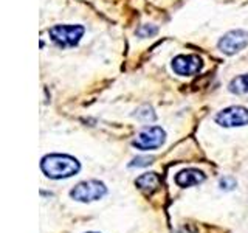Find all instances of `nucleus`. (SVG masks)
Returning a JSON list of instances; mask_svg holds the SVG:
<instances>
[{
  "label": "nucleus",
  "instance_id": "f257e3e1",
  "mask_svg": "<svg viewBox=\"0 0 248 233\" xmlns=\"http://www.w3.org/2000/svg\"><path fill=\"white\" fill-rule=\"evenodd\" d=\"M41 168L46 177L65 179L75 176L81 169L79 162L67 154H48L41 162Z\"/></svg>",
  "mask_w": 248,
  "mask_h": 233
},
{
  "label": "nucleus",
  "instance_id": "f03ea898",
  "mask_svg": "<svg viewBox=\"0 0 248 233\" xmlns=\"http://www.w3.org/2000/svg\"><path fill=\"white\" fill-rule=\"evenodd\" d=\"M85 33L82 25H54L48 30L51 41L61 49H68L79 44Z\"/></svg>",
  "mask_w": 248,
  "mask_h": 233
},
{
  "label": "nucleus",
  "instance_id": "7ed1b4c3",
  "mask_svg": "<svg viewBox=\"0 0 248 233\" xmlns=\"http://www.w3.org/2000/svg\"><path fill=\"white\" fill-rule=\"evenodd\" d=\"M107 188L103 182L99 181H87L78 183L75 188L70 191V196L79 202H93L104 198Z\"/></svg>",
  "mask_w": 248,
  "mask_h": 233
},
{
  "label": "nucleus",
  "instance_id": "20e7f679",
  "mask_svg": "<svg viewBox=\"0 0 248 233\" xmlns=\"http://www.w3.org/2000/svg\"><path fill=\"white\" fill-rule=\"evenodd\" d=\"M166 140V132L158 126H149L138 132L137 138L134 140V145L141 151L157 150Z\"/></svg>",
  "mask_w": 248,
  "mask_h": 233
},
{
  "label": "nucleus",
  "instance_id": "39448f33",
  "mask_svg": "<svg viewBox=\"0 0 248 233\" xmlns=\"http://www.w3.org/2000/svg\"><path fill=\"white\" fill-rule=\"evenodd\" d=\"M248 45V33L244 30H232V31H228L227 34H223L220 37L219 44V50L225 54H236L239 51H242L245 47Z\"/></svg>",
  "mask_w": 248,
  "mask_h": 233
},
{
  "label": "nucleus",
  "instance_id": "423d86ee",
  "mask_svg": "<svg viewBox=\"0 0 248 233\" xmlns=\"http://www.w3.org/2000/svg\"><path fill=\"white\" fill-rule=\"evenodd\" d=\"M216 121L223 128H239L248 124V109L244 106H231L216 115Z\"/></svg>",
  "mask_w": 248,
  "mask_h": 233
},
{
  "label": "nucleus",
  "instance_id": "0eeeda50",
  "mask_svg": "<svg viewBox=\"0 0 248 233\" xmlns=\"http://www.w3.org/2000/svg\"><path fill=\"white\" fill-rule=\"evenodd\" d=\"M202 58L197 54H178L172 59V70L180 76H191L202 70Z\"/></svg>",
  "mask_w": 248,
  "mask_h": 233
},
{
  "label": "nucleus",
  "instance_id": "6e6552de",
  "mask_svg": "<svg viewBox=\"0 0 248 233\" xmlns=\"http://www.w3.org/2000/svg\"><path fill=\"white\" fill-rule=\"evenodd\" d=\"M205 181V174L202 173L199 169H194V168H189V169H183L180 171L177 176H175V183L178 186H192V185H199Z\"/></svg>",
  "mask_w": 248,
  "mask_h": 233
},
{
  "label": "nucleus",
  "instance_id": "1a4fd4ad",
  "mask_svg": "<svg viewBox=\"0 0 248 233\" xmlns=\"http://www.w3.org/2000/svg\"><path fill=\"white\" fill-rule=\"evenodd\" d=\"M137 186L141 191H144L146 194H152L154 191H157L160 188V177L157 173H146L143 176H140L135 181Z\"/></svg>",
  "mask_w": 248,
  "mask_h": 233
},
{
  "label": "nucleus",
  "instance_id": "9d476101",
  "mask_svg": "<svg viewBox=\"0 0 248 233\" xmlns=\"http://www.w3.org/2000/svg\"><path fill=\"white\" fill-rule=\"evenodd\" d=\"M230 92L231 93H237V95H242V93H248V75H240L234 78L230 83Z\"/></svg>",
  "mask_w": 248,
  "mask_h": 233
},
{
  "label": "nucleus",
  "instance_id": "9b49d317",
  "mask_svg": "<svg viewBox=\"0 0 248 233\" xmlns=\"http://www.w3.org/2000/svg\"><path fill=\"white\" fill-rule=\"evenodd\" d=\"M152 160H154V157H151V155H140V157H135L129 163V166H132V168H134V166H137V168L147 166V165H151Z\"/></svg>",
  "mask_w": 248,
  "mask_h": 233
},
{
  "label": "nucleus",
  "instance_id": "f8f14e48",
  "mask_svg": "<svg viewBox=\"0 0 248 233\" xmlns=\"http://www.w3.org/2000/svg\"><path fill=\"white\" fill-rule=\"evenodd\" d=\"M158 28L154 25H141L137 30V34L140 37H152L154 34H157Z\"/></svg>",
  "mask_w": 248,
  "mask_h": 233
},
{
  "label": "nucleus",
  "instance_id": "ddd939ff",
  "mask_svg": "<svg viewBox=\"0 0 248 233\" xmlns=\"http://www.w3.org/2000/svg\"><path fill=\"white\" fill-rule=\"evenodd\" d=\"M137 116L140 120H143V121H154L155 120V114L151 107H141L140 111L137 112Z\"/></svg>",
  "mask_w": 248,
  "mask_h": 233
},
{
  "label": "nucleus",
  "instance_id": "4468645a",
  "mask_svg": "<svg viewBox=\"0 0 248 233\" xmlns=\"http://www.w3.org/2000/svg\"><path fill=\"white\" fill-rule=\"evenodd\" d=\"M234 186H236V182H234V179H231V177H223L220 181L222 190H232Z\"/></svg>",
  "mask_w": 248,
  "mask_h": 233
}]
</instances>
